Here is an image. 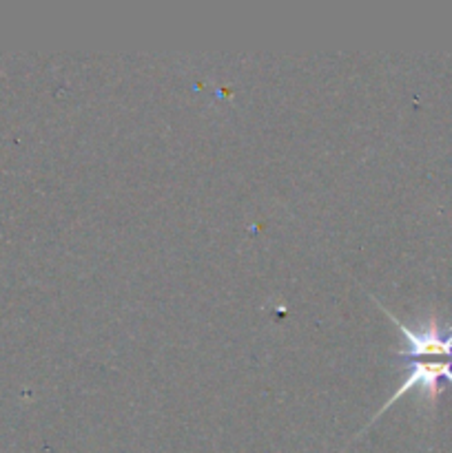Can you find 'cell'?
Wrapping results in <instances>:
<instances>
[{
    "label": "cell",
    "mask_w": 452,
    "mask_h": 453,
    "mask_svg": "<svg viewBox=\"0 0 452 453\" xmlns=\"http://www.w3.org/2000/svg\"><path fill=\"white\" fill-rule=\"evenodd\" d=\"M379 308L388 314L390 321L399 327L403 341H406V349L399 357L410 358V361H425V358L434 357L441 358V361H452V330L439 326L437 319H430L421 327H408L397 317H393L381 303Z\"/></svg>",
    "instance_id": "cell-1"
},
{
    "label": "cell",
    "mask_w": 452,
    "mask_h": 453,
    "mask_svg": "<svg viewBox=\"0 0 452 453\" xmlns=\"http://www.w3.org/2000/svg\"><path fill=\"white\" fill-rule=\"evenodd\" d=\"M406 367L408 374L406 379H403V383L399 385V389L393 394V398H388L386 405L377 411L375 418L386 414V410H390L399 398L410 394L412 389H419V394L425 401L434 403V398L441 392V389H439V383H441V380L452 383V361H410Z\"/></svg>",
    "instance_id": "cell-2"
}]
</instances>
